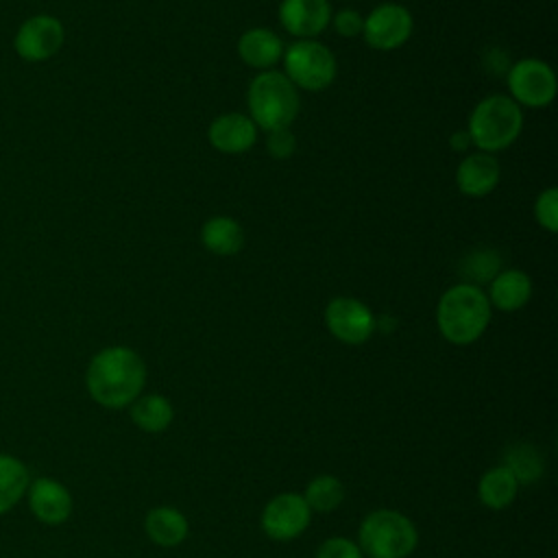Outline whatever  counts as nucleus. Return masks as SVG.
Listing matches in <instances>:
<instances>
[{"instance_id":"nucleus-1","label":"nucleus","mask_w":558,"mask_h":558,"mask_svg":"<svg viewBox=\"0 0 558 558\" xmlns=\"http://www.w3.org/2000/svg\"><path fill=\"white\" fill-rule=\"evenodd\" d=\"M144 384V360L140 353L122 344L100 349L89 360L85 371V386L89 397L107 410L129 408L142 395Z\"/></svg>"},{"instance_id":"nucleus-2","label":"nucleus","mask_w":558,"mask_h":558,"mask_svg":"<svg viewBox=\"0 0 558 558\" xmlns=\"http://www.w3.org/2000/svg\"><path fill=\"white\" fill-rule=\"evenodd\" d=\"M490 323L488 296L473 283H458L449 288L436 307V325L442 338L451 344L464 347L475 342Z\"/></svg>"},{"instance_id":"nucleus-3","label":"nucleus","mask_w":558,"mask_h":558,"mask_svg":"<svg viewBox=\"0 0 558 558\" xmlns=\"http://www.w3.org/2000/svg\"><path fill=\"white\" fill-rule=\"evenodd\" d=\"M355 543L366 558H408L418 545V530L403 512L379 508L362 519Z\"/></svg>"},{"instance_id":"nucleus-4","label":"nucleus","mask_w":558,"mask_h":558,"mask_svg":"<svg viewBox=\"0 0 558 558\" xmlns=\"http://www.w3.org/2000/svg\"><path fill=\"white\" fill-rule=\"evenodd\" d=\"M523 113L508 96L484 98L469 118V140L482 153H497L508 148L521 133Z\"/></svg>"},{"instance_id":"nucleus-5","label":"nucleus","mask_w":558,"mask_h":558,"mask_svg":"<svg viewBox=\"0 0 558 558\" xmlns=\"http://www.w3.org/2000/svg\"><path fill=\"white\" fill-rule=\"evenodd\" d=\"M248 109L255 126L264 131L288 129L299 111L296 87L286 74L266 70L248 87Z\"/></svg>"},{"instance_id":"nucleus-6","label":"nucleus","mask_w":558,"mask_h":558,"mask_svg":"<svg viewBox=\"0 0 558 558\" xmlns=\"http://www.w3.org/2000/svg\"><path fill=\"white\" fill-rule=\"evenodd\" d=\"M286 76L296 87L318 92L325 89L336 76V59L329 48L312 39L294 41L286 54Z\"/></svg>"},{"instance_id":"nucleus-7","label":"nucleus","mask_w":558,"mask_h":558,"mask_svg":"<svg viewBox=\"0 0 558 558\" xmlns=\"http://www.w3.org/2000/svg\"><path fill=\"white\" fill-rule=\"evenodd\" d=\"M312 521V510L299 493H279L262 510V532L277 543L299 538Z\"/></svg>"},{"instance_id":"nucleus-8","label":"nucleus","mask_w":558,"mask_h":558,"mask_svg":"<svg viewBox=\"0 0 558 558\" xmlns=\"http://www.w3.org/2000/svg\"><path fill=\"white\" fill-rule=\"evenodd\" d=\"M65 39L63 24L54 15L37 13L24 20L13 37V48L22 61L39 63L54 57Z\"/></svg>"},{"instance_id":"nucleus-9","label":"nucleus","mask_w":558,"mask_h":558,"mask_svg":"<svg viewBox=\"0 0 558 558\" xmlns=\"http://www.w3.org/2000/svg\"><path fill=\"white\" fill-rule=\"evenodd\" d=\"M325 325L329 333L344 344H362L375 331L373 312L357 299L338 296L325 307Z\"/></svg>"},{"instance_id":"nucleus-10","label":"nucleus","mask_w":558,"mask_h":558,"mask_svg":"<svg viewBox=\"0 0 558 558\" xmlns=\"http://www.w3.org/2000/svg\"><path fill=\"white\" fill-rule=\"evenodd\" d=\"M508 87L517 105L543 107L556 96V76L541 59H521L508 74Z\"/></svg>"},{"instance_id":"nucleus-11","label":"nucleus","mask_w":558,"mask_h":558,"mask_svg":"<svg viewBox=\"0 0 558 558\" xmlns=\"http://www.w3.org/2000/svg\"><path fill=\"white\" fill-rule=\"evenodd\" d=\"M412 33V15L401 4H379L375 7L362 26V35L371 48L392 50L408 41Z\"/></svg>"},{"instance_id":"nucleus-12","label":"nucleus","mask_w":558,"mask_h":558,"mask_svg":"<svg viewBox=\"0 0 558 558\" xmlns=\"http://www.w3.org/2000/svg\"><path fill=\"white\" fill-rule=\"evenodd\" d=\"M33 517L44 525H61L70 519L74 499L65 484L54 477H35L26 490Z\"/></svg>"},{"instance_id":"nucleus-13","label":"nucleus","mask_w":558,"mask_h":558,"mask_svg":"<svg viewBox=\"0 0 558 558\" xmlns=\"http://www.w3.org/2000/svg\"><path fill=\"white\" fill-rule=\"evenodd\" d=\"M279 20L288 33L305 39L325 31L331 20V7L327 0H283Z\"/></svg>"},{"instance_id":"nucleus-14","label":"nucleus","mask_w":558,"mask_h":558,"mask_svg":"<svg viewBox=\"0 0 558 558\" xmlns=\"http://www.w3.org/2000/svg\"><path fill=\"white\" fill-rule=\"evenodd\" d=\"M257 140V126L242 113H222L209 126V142L227 155L246 153Z\"/></svg>"},{"instance_id":"nucleus-15","label":"nucleus","mask_w":558,"mask_h":558,"mask_svg":"<svg viewBox=\"0 0 558 558\" xmlns=\"http://www.w3.org/2000/svg\"><path fill=\"white\" fill-rule=\"evenodd\" d=\"M499 181V163L490 153H471L456 172V183L466 196H486Z\"/></svg>"},{"instance_id":"nucleus-16","label":"nucleus","mask_w":558,"mask_h":558,"mask_svg":"<svg viewBox=\"0 0 558 558\" xmlns=\"http://www.w3.org/2000/svg\"><path fill=\"white\" fill-rule=\"evenodd\" d=\"M146 536L159 547H177L187 538V517L172 506H157L146 512L144 519Z\"/></svg>"},{"instance_id":"nucleus-17","label":"nucleus","mask_w":558,"mask_h":558,"mask_svg":"<svg viewBox=\"0 0 558 558\" xmlns=\"http://www.w3.org/2000/svg\"><path fill=\"white\" fill-rule=\"evenodd\" d=\"M238 54L246 65L268 70L281 59L283 44L279 35L268 28H251L240 37Z\"/></svg>"},{"instance_id":"nucleus-18","label":"nucleus","mask_w":558,"mask_h":558,"mask_svg":"<svg viewBox=\"0 0 558 558\" xmlns=\"http://www.w3.org/2000/svg\"><path fill=\"white\" fill-rule=\"evenodd\" d=\"M519 486L517 477L504 464H497L482 473L477 482V499L488 510H506L517 499Z\"/></svg>"},{"instance_id":"nucleus-19","label":"nucleus","mask_w":558,"mask_h":558,"mask_svg":"<svg viewBox=\"0 0 558 558\" xmlns=\"http://www.w3.org/2000/svg\"><path fill=\"white\" fill-rule=\"evenodd\" d=\"M532 294L530 277L521 270H501L490 281L488 303L501 312L521 310Z\"/></svg>"},{"instance_id":"nucleus-20","label":"nucleus","mask_w":558,"mask_h":558,"mask_svg":"<svg viewBox=\"0 0 558 558\" xmlns=\"http://www.w3.org/2000/svg\"><path fill=\"white\" fill-rule=\"evenodd\" d=\"M129 416L135 427H140L146 434H159L166 432L174 418V408L168 397L163 395H140L129 405Z\"/></svg>"},{"instance_id":"nucleus-21","label":"nucleus","mask_w":558,"mask_h":558,"mask_svg":"<svg viewBox=\"0 0 558 558\" xmlns=\"http://www.w3.org/2000/svg\"><path fill=\"white\" fill-rule=\"evenodd\" d=\"M28 484V466L11 453H0V514H7L26 497Z\"/></svg>"},{"instance_id":"nucleus-22","label":"nucleus","mask_w":558,"mask_h":558,"mask_svg":"<svg viewBox=\"0 0 558 558\" xmlns=\"http://www.w3.org/2000/svg\"><path fill=\"white\" fill-rule=\"evenodd\" d=\"M201 240H203L205 248L216 255H233L242 248L244 233H242V227L233 218L216 216L203 225Z\"/></svg>"},{"instance_id":"nucleus-23","label":"nucleus","mask_w":558,"mask_h":558,"mask_svg":"<svg viewBox=\"0 0 558 558\" xmlns=\"http://www.w3.org/2000/svg\"><path fill=\"white\" fill-rule=\"evenodd\" d=\"M344 497H347V488L342 480L329 473L312 477L303 493V499L312 512H333L336 508L342 506Z\"/></svg>"},{"instance_id":"nucleus-24","label":"nucleus","mask_w":558,"mask_h":558,"mask_svg":"<svg viewBox=\"0 0 558 558\" xmlns=\"http://www.w3.org/2000/svg\"><path fill=\"white\" fill-rule=\"evenodd\" d=\"M501 464L517 477L519 484H532L543 475V458L538 449L527 442H517L508 447Z\"/></svg>"},{"instance_id":"nucleus-25","label":"nucleus","mask_w":558,"mask_h":558,"mask_svg":"<svg viewBox=\"0 0 558 558\" xmlns=\"http://www.w3.org/2000/svg\"><path fill=\"white\" fill-rule=\"evenodd\" d=\"M316 558H364V554L355 541L347 536H329L318 545Z\"/></svg>"},{"instance_id":"nucleus-26","label":"nucleus","mask_w":558,"mask_h":558,"mask_svg":"<svg viewBox=\"0 0 558 558\" xmlns=\"http://www.w3.org/2000/svg\"><path fill=\"white\" fill-rule=\"evenodd\" d=\"M534 216L538 225L545 227L547 231L554 233L558 229V192L554 187L538 194L534 205Z\"/></svg>"},{"instance_id":"nucleus-27","label":"nucleus","mask_w":558,"mask_h":558,"mask_svg":"<svg viewBox=\"0 0 558 558\" xmlns=\"http://www.w3.org/2000/svg\"><path fill=\"white\" fill-rule=\"evenodd\" d=\"M499 268V257L493 251H480L469 257L466 275L473 277L475 281H488L497 275Z\"/></svg>"},{"instance_id":"nucleus-28","label":"nucleus","mask_w":558,"mask_h":558,"mask_svg":"<svg viewBox=\"0 0 558 558\" xmlns=\"http://www.w3.org/2000/svg\"><path fill=\"white\" fill-rule=\"evenodd\" d=\"M266 146H268L270 155L277 157V159L290 157L292 150H294V135L290 133V129H275V131H268Z\"/></svg>"},{"instance_id":"nucleus-29","label":"nucleus","mask_w":558,"mask_h":558,"mask_svg":"<svg viewBox=\"0 0 558 558\" xmlns=\"http://www.w3.org/2000/svg\"><path fill=\"white\" fill-rule=\"evenodd\" d=\"M333 26L340 35L344 37H353L357 33H362L364 26V17L355 11V9H342L333 15Z\"/></svg>"},{"instance_id":"nucleus-30","label":"nucleus","mask_w":558,"mask_h":558,"mask_svg":"<svg viewBox=\"0 0 558 558\" xmlns=\"http://www.w3.org/2000/svg\"><path fill=\"white\" fill-rule=\"evenodd\" d=\"M469 133L466 131H460V133H456L453 137H451V146L456 148V150H464L466 146H469Z\"/></svg>"}]
</instances>
